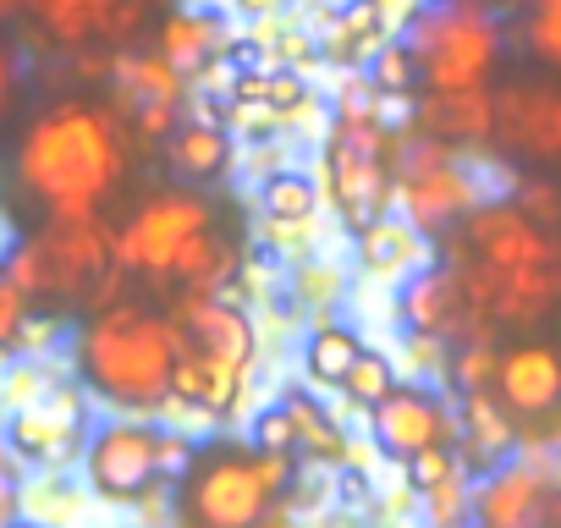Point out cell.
I'll return each mask as SVG.
<instances>
[{
	"instance_id": "obj_1",
	"label": "cell",
	"mask_w": 561,
	"mask_h": 528,
	"mask_svg": "<svg viewBox=\"0 0 561 528\" xmlns=\"http://www.w3.org/2000/svg\"><path fill=\"white\" fill-rule=\"evenodd\" d=\"M18 187L50 215V220H78V215H105V204L122 193L133 171L127 149V122L116 105L67 94L50 100L18 144Z\"/></svg>"
},
{
	"instance_id": "obj_2",
	"label": "cell",
	"mask_w": 561,
	"mask_h": 528,
	"mask_svg": "<svg viewBox=\"0 0 561 528\" xmlns=\"http://www.w3.org/2000/svg\"><path fill=\"white\" fill-rule=\"evenodd\" d=\"M182 353V325L138 298H111L89 309L72 331V375L89 397L116 413H154L171 402V375Z\"/></svg>"
},
{
	"instance_id": "obj_3",
	"label": "cell",
	"mask_w": 561,
	"mask_h": 528,
	"mask_svg": "<svg viewBox=\"0 0 561 528\" xmlns=\"http://www.w3.org/2000/svg\"><path fill=\"white\" fill-rule=\"evenodd\" d=\"M176 484V528H259L298 484V451L253 440H193Z\"/></svg>"
},
{
	"instance_id": "obj_4",
	"label": "cell",
	"mask_w": 561,
	"mask_h": 528,
	"mask_svg": "<svg viewBox=\"0 0 561 528\" xmlns=\"http://www.w3.org/2000/svg\"><path fill=\"white\" fill-rule=\"evenodd\" d=\"M325 198L336 204L342 226L358 237L397 204V133L386 127L380 111H336L325 127V154H320Z\"/></svg>"
},
{
	"instance_id": "obj_5",
	"label": "cell",
	"mask_w": 561,
	"mask_h": 528,
	"mask_svg": "<svg viewBox=\"0 0 561 528\" xmlns=\"http://www.w3.org/2000/svg\"><path fill=\"white\" fill-rule=\"evenodd\" d=\"M424 89H490L501 67V23L484 0H435L402 23Z\"/></svg>"
},
{
	"instance_id": "obj_6",
	"label": "cell",
	"mask_w": 561,
	"mask_h": 528,
	"mask_svg": "<svg viewBox=\"0 0 561 528\" xmlns=\"http://www.w3.org/2000/svg\"><path fill=\"white\" fill-rule=\"evenodd\" d=\"M397 204L402 220L419 226L424 237H451L479 204V182L446 144L408 127L397 133Z\"/></svg>"
},
{
	"instance_id": "obj_7",
	"label": "cell",
	"mask_w": 561,
	"mask_h": 528,
	"mask_svg": "<svg viewBox=\"0 0 561 528\" xmlns=\"http://www.w3.org/2000/svg\"><path fill=\"white\" fill-rule=\"evenodd\" d=\"M215 226V198L198 193L193 182L187 187H160L149 193L127 226L116 231V264H122V276H149L160 282L165 276V264L198 237Z\"/></svg>"
},
{
	"instance_id": "obj_8",
	"label": "cell",
	"mask_w": 561,
	"mask_h": 528,
	"mask_svg": "<svg viewBox=\"0 0 561 528\" xmlns=\"http://www.w3.org/2000/svg\"><path fill=\"white\" fill-rule=\"evenodd\" d=\"M45 264H50V303H83L100 309L116 298L122 264H116V231L105 215H78V220H45L39 231Z\"/></svg>"
},
{
	"instance_id": "obj_9",
	"label": "cell",
	"mask_w": 561,
	"mask_h": 528,
	"mask_svg": "<svg viewBox=\"0 0 561 528\" xmlns=\"http://www.w3.org/2000/svg\"><path fill=\"white\" fill-rule=\"evenodd\" d=\"M160 435L154 424H144L138 413H116L105 418L94 435H89V451H83V473H89V490L111 506H138L160 490L165 479V462H160Z\"/></svg>"
},
{
	"instance_id": "obj_10",
	"label": "cell",
	"mask_w": 561,
	"mask_h": 528,
	"mask_svg": "<svg viewBox=\"0 0 561 528\" xmlns=\"http://www.w3.org/2000/svg\"><path fill=\"white\" fill-rule=\"evenodd\" d=\"M490 397L506 408L517 429L556 435L561 429V336H523L501 347Z\"/></svg>"
},
{
	"instance_id": "obj_11",
	"label": "cell",
	"mask_w": 561,
	"mask_h": 528,
	"mask_svg": "<svg viewBox=\"0 0 561 528\" xmlns=\"http://www.w3.org/2000/svg\"><path fill=\"white\" fill-rule=\"evenodd\" d=\"M490 144L528 165H561V83L517 78L490 89Z\"/></svg>"
},
{
	"instance_id": "obj_12",
	"label": "cell",
	"mask_w": 561,
	"mask_h": 528,
	"mask_svg": "<svg viewBox=\"0 0 561 528\" xmlns=\"http://www.w3.org/2000/svg\"><path fill=\"white\" fill-rule=\"evenodd\" d=\"M369 435L380 446V457L408 462L424 446H457V413L446 408L440 391L430 386H391L375 408H369Z\"/></svg>"
},
{
	"instance_id": "obj_13",
	"label": "cell",
	"mask_w": 561,
	"mask_h": 528,
	"mask_svg": "<svg viewBox=\"0 0 561 528\" xmlns=\"http://www.w3.org/2000/svg\"><path fill=\"white\" fill-rule=\"evenodd\" d=\"M83 391L78 386H56L39 402H23L7 418V446L23 462H67L72 451H83Z\"/></svg>"
},
{
	"instance_id": "obj_14",
	"label": "cell",
	"mask_w": 561,
	"mask_h": 528,
	"mask_svg": "<svg viewBox=\"0 0 561 528\" xmlns=\"http://www.w3.org/2000/svg\"><path fill=\"white\" fill-rule=\"evenodd\" d=\"M171 320L182 325V336L198 353H209L215 364L248 375V364H253V320L237 303H226L220 292H176Z\"/></svg>"
},
{
	"instance_id": "obj_15",
	"label": "cell",
	"mask_w": 561,
	"mask_h": 528,
	"mask_svg": "<svg viewBox=\"0 0 561 528\" xmlns=\"http://www.w3.org/2000/svg\"><path fill=\"white\" fill-rule=\"evenodd\" d=\"M468 314L473 309H468V292H462L451 264H419V271H408L402 287H397V320L413 336H440L446 342L468 325Z\"/></svg>"
},
{
	"instance_id": "obj_16",
	"label": "cell",
	"mask_w": 561,
	"mask_h": 528,
	"mask_svg": "<svg viewBox=\"0 0 561 528\" xmlns=\"http://www.w3.org/2000/svg\"><path fill=\"white\" fill-rule=\"evenodd\" d=\"M479 528H545L550 517V479L523 462H495L473 490Z\"/></svg>"
},
{
	"instance_id": "obj_17",
	"label": "cell",
	"mask_w": 561,
	"mask_h": 528,
	"mask_svg": "<svg viewBox=\"0 0 561 528\" xmlns=\"http://www.w3.org/2000/svg\"><path fill=\"white\" fill-rule=\"evenodd\" d=\"M413 133L446 149L490 144V89H424L413 111Z\"/></svg>"
},
{
	"instance_id": "obj_18",
	"label": "cell",
	"mask_w": 561,
	"mask_h": 528,
	"mask_svg": "<svg viewBox=\"0 0 561 528\" xmlns=\"http://www.w3.org/2000/svg\"><path fill=\"white\" fill-rule=\"evenodd\" d=\"M226 23L215 12H165L160 18V34H154V56L176 72V78H198L220 50H226Z\"/></svg>"
},
{
	"instance_id": "obj_19",
	"label": "cell",
	"mask_w": 561,
	"mask_h": 528,
	"mask_svg": "<svg viewBox=\"0 0 561 528\" xmlns=\"http://www.w3.org/2000/svg\"><path fill=\"white\" fill-rule=\"evenodd\" d=\"M242 380L237 369L215 364L209 353H198L187 336H182V353H176V375H171V402H187V408H204L215 418H226L242 397Z\"/></svg>"
},
{
	"instance_id": "obj_20",
	"label": "cell",
	"mask_w": 561,
	"mask_h": 528,
	"mask_svg": "<svg viewBox=\"0 0 561 528\" xmlns=\"http://www.w3.org/2000/svg\"><path fill=\"white\" fill-rule=\"evenodd\" d=\"M165 160L176 165V176H187L193 187L220 182L231 171V133L209 116L198 122H176V133L165 138Z\"/></svg>"
},
{
	"instance_id": "obj_21",
	"label": "cell",
	"mask_w": 561,
	"mask_h": 528,
	"mask_svg": "<svg viewBox=\"0 0 561 528\" xmlns=\"http://www.w3.org/2000/svg\"><path fill=\"white\" fill-rule=\"evenodd\" d=\"M457 435L473 468H495L512 446H517V424L506 418V408L484 391H462V413H457Z\"/></svg>"
},
{
	"instance_id": "obj_22",
	"label": "cell",
	"mask_w": 561,
	"mask_h": 528,
	"mask_svg": "<svg viewBox=\"0 0 561 528\" xmlns=\"http://www.w3.org/2000/svg\"><path fill=\"white\" fill-rule=\"evenodd\" d=\"M231 276H237V248L220 237V226H209L165 264L160 282L176 287V292H220Z\"/></svg>"
},
{
	"instance_id": "obj_23",
	"label": "cell",
	"mask_w": 561,
	"mask_h": 528,
	"mask_svg": "<svg viewBox=\"0 0 561 528\" xmlns=\"http://www.w3.org/2000/svg\"><path fill=\"white\" fill-rule=\"evenodd\" d=\"M424 231L408 226L402 215H380L375 226L358 231V259H364V271L369 276H408L424 264Z\"/></svg>"
},
{
	"instance_id": "obj_24",
	"label": "cell",
	"mask_w": 561,
	"mask_h": 528,
	"mask_svg": "<svg viewBox=\"0 0 561 528\" xmlns=\"http://www.w3.org/2000/svg\"><path fill=\"white\" fill-rule=\"evenodd\" d=\"M386 39H391V28L380 23V0H347V7L336 12V23H331V34H325V45H320V56L353 72V67H364Z\"/></svg>"
},
{
	"instance_id": "obj_25",
	"label": "cell",
	"mask_w": 561,
	"mask_h": 528,
	"mask_svg": "<svg viewBox=\"0 0 561 528\" xmlns=\"http://www.w3.org/2000/svg\"><path fill=\"white\" fill-rule=\"evenodd\" d=\"M111 83L127 94V105H182V94H187V78H176L154 50L149 56H138V50H116L111 56Z\"/></svg>"
},
{
	"instance_id": "obj_26",
	"label": "cell",
	"mask_w": 561,
	"mask_h": 528,
	"mask_svg": "<svg viewBox=\"0 0 561 528\" xmlns=\"http://www.w3.org/2000/svg\"><path fill=\"white\" fill-rule=\"evenodd\" d=\"M259 209H264L275 226H304V231H309V220H314V209H320V182H314L309 171L275 165V171L264 176V187H259Z\"/></svg>"
},
{
	"instance_id": "obj_27",
	"label": "cell",
	"mask_w": 561,
	"mask_h": 528,
	"mask_svg": "<svg viewBox=\"0 0 561 528\" xmlns=\"http://www.w3.org/2000/svg\"><path fill=\"white\" fill-rule=\"evenodd\" d=\"M287 402V413H293V429H298V457H309V462H325V468H342L347 462V435L336 429V418L314 402V397H304V391H287L280 397Z\"/></svg>"
},
{
	"instance_id": "obj_28",
	"label": "cell",
	"mask_w": 561,
	"mask_h": 528,
	"mask_svg": "<svg viewBox=\"0 0 561 528\" xmlns=\"http://www.w3.org/2000/svg\"><path fill=\"white\" fill-rule=\"evenodd\" d=\"M364 78L380 100H419L424 94V78H419V56L402 34H391L369 61H364Z\"/></svg>"
},
{
	"instance_id": "obj_29",
	"label": "cell",
	"mask_w": 561,
	"mask_h": 528,
	"mask_svg": "<svg viewBox=\"0 0 561 528\" xmlns=\"http://www.w3.org/2000/svg\"><path fill=\"white\" fill-rule=\"evenodd\" d=\"M364 353V336L347 325H314L304 342V369L314 386H342V375L353 369V358Z\"/></svg>"
},
{
	"instance_id": "obj_30",
	"label": "cell",
	"mask_w": 561,
	"mask_h": 528,
	"mask_svg": "<svg viewBox=\"0 0 561 528\" xmlns=\"http://www.w3.org/2000/svg\"><path fill=\"white\" fill-rule=\"evenodd\" d=\"M23 12L39 23V34L61 50H83L94 45V12L89 0H23Z\"/></svg>"
},
{
	"instance_id": "obj_31",
	"label": "cell",
	"mask_w": 561,
	"mask_h": 528,
	"mask_svg": "<svg viewBox=\"0 0 561 528\" xmlns=\"http://www.w3.org/2000/svg\"><path fill=\"white\" fill-rule=\"evenodd\" d=\"M517 34H523V50L534 67L561 72V0H528Z\"/></svg>"
},
{
	"instance_id": "obj_32",
	"label": "cell",
	"mask_w": 561,
	"mask_h": 528,
	"mask_svg": "<svg viewBox=\"0 0 561 528\" xmlns=\"http://www.w3.org/2000/svg\"><path fill=\"white\" fill-rule=\"evenodd\" d=\"M391 386H397L391 358H386V353H375V347H364V353L353 358V369L342 375V386H336V391H342V402H347V408H364V413H369Z\"/></svg>"
},
{
	"instance_id": "obj_33",
	"label": "cell",
	"mask_w": 561,
	"mask_h": 528,
	"mask_svg": "<svg viewBox=\"0 0 561 528\" xmlns=\"http://www.w3.org/2000/svg\"><path fill=\"white\" fill-rule=\"evenodd\" d=\"M419 495H424V523L430 528H468L473 523V484L462 479V468L446 473L440 484L419 490Z\"/></svg>"
},
{
	"instance_id": "obj_34",
	"label": "cell",
	"mask_w": 561,
	"mask_h": 528,
	"mask_svg": "<svg viewBox=\"0 0 561 528\" xmlns=\"http://www.w3.org/2000/svg\"><path fill=\"white\" fill-rule=\"evenodd\" d=\"M264 105L280 111V122H293V116H304V111L314 105V89H309L304 72L275 67V72H264Z\"/></svg>"
},
{
	"instance_id": "obj_35",
	"label": "cell",
	"mask_w": 561,
	"mask_h": 528,
	"mask_svg": "<svg viewBox=\"0 0 561 528\" xmlns=\"http://www.w3.org/2000/svg\"><path fill=\"white\" fill-rule=\"evenodd\" d=\"M28 320H34L28 298L7 282V271H0V358H18V353H23V331H28Z\"/></svg>"
},
{
	"instance_id": "obj_36",
	"label": "cell",
	"mask_w": 561,
	"mask_h": 528,
	"mask_svg": "<svg viewBox=\"0 0 561 528\" xmlns=\"http://www.w3.org/2000/svg\"><path fill=\"white\" fill-rule=\"evenodd\" d=\"M248 440H253L259 451H298V429H293L287 402H270V408H259V413H253Z\"/></svg>"
},
{
	"instance_id": "obj_37",
	"label": "cell",
	"mask_w": 561,
	"mask_h": 528,
	"mask_svg": "<svg viewBox=\"0 0 561 528\" xmlns=\"http://www.w3.org/2000/svg\"><path fill=\"white\" fill-rule=\"evenodd\" d=\"M495 375V347L490 342H468L457 358H451V386L457 391H484Z\"/></svg>"
},
{
	"instance_id": "obj_38",
	"label": "cell",
	"mask_w": 561,
	"mask_h": 528,
	"mask_svg": "<svg viewBox=\"0 0 561 528\" xmlns=\"http://www.w3.org/2000/svg\"><path fill=\"white\" fill-rule=\"evenodd\" d=\"M402 468H408V484H413V490H430V484H440L446 473H457V446H424V451H413Z\"/></svg>"
},
{
	"instance_id": "obj_39",
	"label": "cell",
	"mask_w": 561,
	"mask_h": 528,
	"mask_svg": "<svg viewBox=\"0 0 561 528\" xmlns=\"http://www.w3.org/2000/svg\"><path fill=\"white\" fill-rule=\"evenodd\" d=\"M512 204H517L528 220H539V226H556V220H561V193H556V182H545V176H528Z\"/></svg>"
},
{
	"instance_id": "obj_40",
	"label": "cell",
	"mask_w": 561,
	"mask_h": 528,
	"mask_svg": "<svg viewBox=\"0 0 561 528\" xmlns=\"http://www.w3.org/2000/svg\"><path fill=\"white\" fill-rule=\"evenodd\" d=\"M23 517V457L0 440V528Z\"/></svg>"
},
{
	"instance_id": "obj_41",
	"label": "cell",
	"mask_w": 561,
	"mask_h": 528,
	"mask_svg": "<svg viewBox=\"0 0 561 528\" xmlns=\"http://www.w3.org/2000/svg\"><path fill=\"white\" fill-rule=\"evenodd\" d=\"M237 72H270L275 67V45L270 39H259V34H242V39H226V50H220Z\"/></svg>"
},
{
	"instance_id": "obj_42",
	"label": "cell",
	"mask_w": 561,
	"mask_h": 528,
	"mask_svg": "<svg viewBox=\"0 0 561 528\" xmlns=\"http://www.w3.org/2000/svg\"><path fill=\"white\" fill-rule=\"evenodd\" d=\"M127 122L138 138H171L182 122V105H127Z\"/></svg>"
},
{
	"instance_id": "obj_43",
	"label": "cell",
	"mask_w": 561,
	"mask_h": 528,
	"mask_svg": "<svg viewBox=\"0 0 561 528\" xmlns=\"http://www.w3.org/2000/svg\"><path fill=\"white\" fill-rule=\"evenodd\" d=\"M18 83H23V56H18V45L0 34V116L12 111V100H18Z\"/></svg>"
},
{
	"instance_id": "obj_44",
	"label": "cell",
	"mask_w": 561,
	"mask_h": 528,
	"mask_svg": "<svg viewBox=\"0 0 561 528\" xmlns=\"http://www.w3.org/2000/svg\"><path fill=\"white\" fill-rule=\"evenodd\" d=\"M275 56L287 61L293 72H304V78H309V67H320V61H325V56H320V45H314V39H298V34H293V39H280V45H275Z\"/></svg>"
},
{
	"instance_id": "obj_45",
	"label": "cell",
	"mask_w": 561,
	"mask_h": 528,
	"mask_svg": "<svg viewBox=\"0 0 561 528\" xmlns=\"http://www.w3.org/2000/svg\"><path fill=\"white\" fill-rule=\"evenodd\" d=\"M231 7H237L242 18H259V23H264V18H275V12H280V0H231Z\"/></svg>"
},
{
	"instance_id": "obj_46",
	"label": "cell",
	"mask_w": 561,
	"mask_h": 528,
	"mask_svg": "<svg viewBox=\"0 0 561 528\" xmlns=\"http://www.w3.org/2000/svg\"><path fill=\"white\" fill-rule=\"evenodd\" d=\"M259 528H304V523H298V517H280V512H270Z\"/></svg>"
},
{
	"instance_id": "obj_47",
	"label": "cell",
	"mask_w": 561,
	"mask_h": 528,
	"mask_svg": "<svg viewBox=\"0 0 561 528\" xmlns=\"http://www.w3.org/2000/svg\"><path fill=\"white\" fill-rule=\"evenodd\" d=\"M18 12H23V0H0V23H12Z\"/></svg>"
},
{
	"instance_id": "obj_48",
	"label": "cell",
	"mask_w": 561,
	"mask_h": 528,
	"mask_svg": "<svg viewBox=\"0 0 561 528\" xmlns=\"http://www.w3.org/2000/svg\"><path fill=\"white\" fill-rule=\"evenodd\" d=\"M7 528H45V523H34V517H12Z\"/></svg>"
},
{
	"instance_id": "obj_49",
	"label": "cell",
	"mask_w": 561,
	"mask_h": 528,
	"mask_svg": "<svg viewBox=\"0 0 561 528\" xmlns=\"http://www.w3.org/2000/svg\"><path fill=\"white\" fill-rule=\"evenodd\" d=\"M484 7H495V0H484ZM501 7H506V0H501Z\"/></svg>"
},
{
	"instance_id": "obj_50",
	"label": "cell",
	"mask_w": 561,
	"mask_h": 528,
	"mask_svg": "<svg viewBox=\"0 0 561 528\" xmlns=\"http://www.w3.org/2000/svg\"><path fill=\"white\" fill-rule=\"evenodd\" d=\"M0 386H7V380H0Z\"/></svg>"
}]
</instances>
